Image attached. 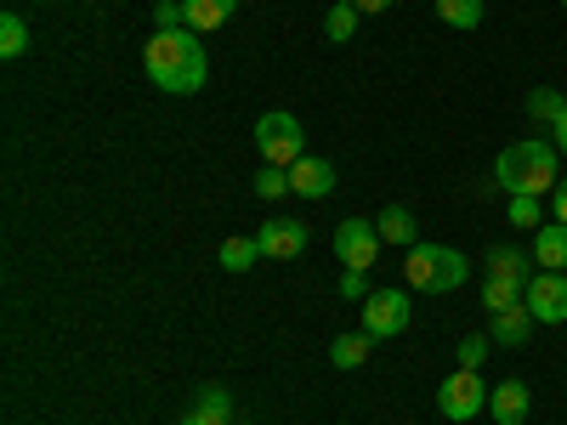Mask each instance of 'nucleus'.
<instances>
[{
  "instance_id": "c756f323",
  "label": "nucleus",
  "mask_w": 567,
  "mask_h": 425,
  "mask_svg": "<svg viewBox=\"0 0 567 425\" xmlns=\"http://www.w3.org/2000/svg\"><path fill=\"white\" fill-rule=\"evenodd\" d=\"M182 425H227V419H216V414H210V408H194V414H187V419H182Z\"/></svg>"
},
{
  "instance_id": "20e7f679",
  "label": "nucleus",
  "mask_w": 567,
  "mask_h": 425,
  "mask_svg": "<svg viewBox=\"0 0 567 425\" xmlns=\"http://www.w3.org/2000/svg\"><path fill=\"white\" fill-rule=\"evenodd\" d=\"M256 148H261V159H267V165H284V170H290V165L307 154V131H301V120H296V114L272 108V114H261V120H256Z\"/></svg>"
},
{
  "instance_id": "b1692460",
  "label": "nucleus",
  "mask_w": 567,
  "mask_h": 425,
  "mask_svg": "<svg viewBox=\"0 0 567 425\" xmlns=\"http://www.w3.org/2000/svg\"><path fill=\"white\" fill-rule=\"evenodd\" d=\"M256 194H261V199H284V194H296V187H290V170H284V165L256 170Z\"/></svg>"
},
{
  "instance_id": "a211bd4d",
  "label": "nucleus",
  "mask_w": 567,
  "mask_h": 425,
  "mask_svg": "<svg viewBox=\"0 0 567 425\" xmlns=\"http://www.w3.org/2000/svg\"><path fill=\"white\" fill-rule=\"evenodd\" d=\"M358 18H363V12L352 7V0H336V7H329V18H323V34L336 40V45H347V40L358 34Z\"/></svg>"
},
{
  "instance_id": "5701e85b",
  "label": "nucleus",
  "mask_w": 567,
  "mask_h": 425,
  "mask_svg": "<svg viewBox=\"0 0 567 425\" xmlns=\"http://www.w3.org/2000/svg\"><path fill=\"white\" fill-rule=\"evenodd\" d=\"M0 52H7V58H23V52H29V29H23L18 12L0 18Z\"/></svg>"
},
{
  "instance_id": "423d86ee",
  "label": "nucleus",
  "mask_w": 567,
  "mask_h": 425,
  "mask_svg": "<svg viewBox=\"0 0 567 425\" xmlns=\"http://www.w3.org/2000/svg\"><path fill=\"white\" fill-rule=\"evenodd\" d=\"M409 318H414V307H409L403 290H374V296L363 301V335H374V341H398L403 329H409Z\"/></svg>"
},
{
  "instance_id": "2f4dec72",
  "label": "nucleus",
  "mask_w": 567,
  "mask_h": 425,
  "mask_svg": "<svg viewBox=\"0 0 567 425\" xmlns=\"http://www.w3.org/2000/svg\"><path fill=\"white\" fill-rule=\"evenodd\" d=\"M352 7L369 18V12H386V7H398V0H352Z\"/></svg>"
},
{
  "instance_id": "393cba45",
  "label": "nucleus",
  "mask_w": 567,
  "mask_h": 425,
  "mask_svg": "<svg viewBox=\"0 0 567 425\" xmlns=\"http://www.w3.org/2000/svg\"><path fill=\"white\" fill-rule=\"evenodd\" d=\"M511 227H534V232H539V199L511 194Z\"/></svg>"
},
{
  "instance_id": "cd10ccee",
  "label": "nucleus",
  "mask_w": 567,
  "mask_h": 425,
  "mask_svg": "<svg viewBox=\"0 0 567 425\" xmlns=\"http://www.w3.org/2000/svg\"><path fill=\"white\" fill-rule=\"evenodd\" d=\"M341 296H347V301H369L374 290H369V278H363L358 267H347V272H341Z\"/></svg>"
},
{
  "instance_id": "dca6fc26",
  "label": "nucleus",
  "mask_w": 567,
  "mask_h": 425,
  "mask_svg": "<svg viewBox=\"0 0 567 425\" xmlns=\"http://www.w3.org/2000/svg\"><path fill=\"white\" fill-rule=\"evenodd\" d=\"M528 261H534V256L511 250V245H494V250H488V278H516V283H528V278H534Z\"/></svg>"
},
{
  "instance_id": "9b49d317",
  "label": "nucleus",
  "mask_w": 567,
  "mask_h": 425,
  "mask_svg": "<svg viewBox=\"0 0 567 425\" xmlns=\"http://www.w3.org/2000/svg\"><path fill=\"white\" fill-rule=\"evenodd\" d=\"M528 403H534V397H528L523 381H499V386L488 392V414H494L499 425H523V419H528Z\"/></svg>"
},
{
  "instance_id": "72a5a7b5",
  "label": "nucleus",
  "mask_w": 567,
  "mask_h": 425,
  "mask_svg": "<svg viewBox=\"0 0 567 425\" xmlns=\"http://www.w3.org/2000/svg\"><path fill=\"white\" fill-rule=\"evenodd\" d=\"M561 12H567V0H561Z\"/></svg>"
},
{
  "instance_id": "6e6552de",
  "label": "nucleus",
  "mask_w": 567,
  "mask_h": 425,
  "mask_svg": "<svg viewBox=\"0 0 567 425\" xmlns=\"http://www.w3.org/2000/svg\"><path fill=\"white\" fill-rule=\"evenodd\" d=\"M523 307L534 312V323H567V278L561 272H534Z\"/></svg>"
},
{
  "instance_id": "aec40b11",
  "label": "nucleus",
  "mask_w": 567,
  "mask_h": 425,
  "mask_svg": "<svg viewBox=\"0 0 567 425\" xmlns=\"http://www.w3.org/2000/svg\"><path fill=\"white\" fill-rule=\"evenodd\" d=\"M523 290H528V283H516V278H488V283H483V307H488V312L523 307Z\"/></svg>"
},
{
  "instance_id": "f3484780",
  "label": "nucleus",
  "mask_w": 567,
  "mask_h": 425,
  "mask_svg": "<svg viewBox=\"0 0 567 425\" xmlns=\"http://www.w3.org/2000/svg\"><path fill=\"white\" fill-rule=\"evenodd\" d=\"M432 7L449 29H477L483 23V0H432Z\"/></svg>"
},
{
  "instance_id": "412c9836",
  "label": "nucleus",
  "mask_w": 567,
  "mask_h": 425,
  "mask_svg": "<svg viewBox=\"0 0 567 425\" xmlns=\"http://www.w3.org/2000/svg\"><path fill=\"white\" fill-rule=\"evenodd\" d=\"M528 114L539 120V125H556L561 114H567V97L556 85H539V91H528Z\"/></svg>"
},
{
  "instance_id": "ddd939ff",
  "label": "nucleus",
  "mask_w": 567,
  "mask_h": 425,
  "mask_svg": "<svg viewBox=\"0 0 567 425\" xmlns=\"http://www.w3.org/2000/svg\"><path fill=\"white\" fill-rule=\"evenodd\" d=\"M233 7H239V0H182L187 29H194V34H216V29L233 18Z\"/></svg>"
},
{
  "instance_id": "9d476101",
  "label": "nucleus",
  "mask_w": 567,
  "mask_h": 425,
  "mask_svg": "<svg viewBox=\"0 0 567 425\" xmlns=\"http://www.w3.org/2000/svg\"><path fill=\"white\" fill-rule=\"evenodd\" d=\"M290 187H296L301 199H329V194H336V165L318 159V154H301L290 165Z\"/></svg>"
},
{
  "instance_id": "473e14b6",
  "label": "nucleus",
  "mask_w": 567,
  "mask_h": 425,
  "mask_svg": "<svg viewBox=\"0 0 567 425\" xmlns=\"http://www.w3.org/2000/svg\"><path fill=\"white\" fill-rule=\"evenodd\" d=\"M556 154H561V159H567V114H561V120H556Z\"/></svg>"
},
{
  "instance_id": "2eb2a0df",
  "label": "nucleus",
  "mask_w": 567,
  "mask_h": 425,
  "mask_svg": "<svg viewBox=\"0 0 567 425\" xmlns=\"http://www.w3.org/2000/svg\"><path fill=\"white\" fill-rule=\"evenodd\" d=\"M374 232H381V245H398V250H414V216L403 205H386L381 216H374Z\"/></svg>"
},
{
  "instance_id": "39448f33",
  "label": "nucleus",
  "mask_w": 567,
  "mask_h": 425,
  "mask_svg": "<svg viewBox=\"0 0 567 425\" xmlns=\"http://www.w3.org/2000/svg\"><path fill=\"white\" fill-rule=\"evenodd\" d=\"M437 408H443V419H454V425L477 419V414L488 408V386H483V374H477V369H454L449 381L437 386Z\"/></svg>"
},
{
  "instance_id": "c85d7f7f",
  "label": "nucleus",
  "mask_w": 567,
  "mask_h": 425,
  "mask_svg": "<svg viewBox=\"0 0 567 425\" xmlns=\"http://www.w3.org/2000/svg\"><path fill=\"white\" fill-rule=\"evenodd\" d=\"M154 23H159V29H187L182 0H159V7H154Z\"/></svg>"
},
{
  "instance_id": "f03ea898",
  "label": "nucleus",
  "mask_w": 567,
  "mask_h": 425,
  "mask_svg": "<svg viewBox=\"0 0 567 425\" xmlns=\"http://www.w3.org/2000/svg\"><path fill=\"white\" fill-rule=\"evenodd\" d=\"M556 165H561L556 142L528 136V142H511V148L494 159V182L505 187V194H528V199H539V194H556V182H561Z\"/></svg>"
},
{
  "instance_id": "f8f14e48",
  "label": "nucleus",
  "mask_w": 567,
  "mask_h": 425,
  "mask_svg": "<svg viewBox=\"0 0 567 425\" xmlns=\"http://www.w3.org/2000/svg\"><path fill=\"white\" fill-rule=\"evenodd\" d=\"M534 335V312L528 307H505V312H494V323H488V341L494 346H523Z\"/></svg>"
},
{
  "instance_id": "4be33fe9",
  "label": "nucleus",
  "mask_w": 567,
  "mask_h": 425,
  "mask_svg": "<svg viewBox=\"0 0 567 425\" xmlns=\"http://www.w3.org/2000/svg\"><path fill=\"white\" fill-rule=\"evenodd\" d=\"M256 261H261V245H256V239H227V245H221V267H227V272H250Z\"/></svg>"
},
{
  "instance_id": "4468645a",
  "label": "nucleus",
  "mask_w": 567,
  "mask_h": 425,
  "mask_svg": "<svg viewBox=\"0 0 567 425\" xmlns=\"http://www.w3.org/2000/svg\"><path fill=\"white\" fill-rule=\"evenodd\" d=\"M534 261H539L545 272H561V267H567V227H561V221H545V227L534 232Z\"/></svg>"
},
{
  "instance_id": "1a4fd4ad",
  "label": "nucleus",
  "mask_w": 567,
  "mask_h": 425,
  "mask_svg": "<svg viewBox=\"0 0 567 425\" xmlns=\"http://www.w3.org/2000/svg\"><path fill=\"white\" fill-rule=\"evenodd\" d=\"M256 245H261L267 261H296V256L307 250V227H301L296 216H272V221L256 232Z\"/></svg>"
},
{
  "instance_id": "7ed1b4c3",
  "label": "nucleus",
  "mask_w": 567,
  "mask_h": 425,
  "mask_svg": "<svg viewBox=\"0 0 567 425\" xmlns=\"http://www.w3.org/2000/svg\"><path fill=\"white\" fill-rule=\"evenodd\" d=\"M465 272H471V261L460 250H449V245H414V250H403V283H409V290H420V296L460 290Z\"/></svg>"
},
{
  "instance_id": "0eeeda50",
  "label": "nucleus",
  "mask_w": 567,
  "mask_h": 425,
  "mask_svg": "<svg viewBox=\"0 0 567 425\" xmlns=\"http://www.w3.org/2000/svg\"><path fill=\"white\" fill-rule=\"evenodd\" d=\"M336 256H341L347 267L369 272L374 261H381V232H374V221H363V216H347V221L336 227Z\"/></svg>"
},
{
  "instance_id": "bb28decb",
  "label": "nucleus",
  "mask_w": 567,
  "mask_h": 425,
  "mask_svg": "<svg viewBox=\"0 0 567 425\" xmlns=\"http://www.w3.org/2000/svg\"><path fill=\"white\" fill-rule=\"evenodd\" d=\"M488 357V335H465L460 341V369H477Z\"/></svg>"
},
{
  "instance_id": "f257e3e1",
  "label": "nucleus",
  "mask_w": 567,
  "mask_h": 425,
  "mask_svg": "<svg viewBox=\"0 0 567 425\" xmlns=\"http://www.w3.org/2000/svg\"><path fill=\"white\" fill-rule=\"evenodd\" d=\"M142 69H148V80L159 91H171V97H194L210 80V58H205L194 29H159L148 40V52H142Z\"/></svg>"
},
{
  "instance_id": "a878e982",
  "label": "nucleus",
  "mask_w": 567,
  "mask_h": 425,
  "mask_svg": "<svg viewBox=\"0 0 567 425\" xmlns=\"http://www.w3.org/2000/svg\"><path fill=\"white\" fill-rule=\"evenodd\" d=\"M199 408H210L216 419H227V425H233V397H227L221 386H205V392H199Z\"/></svg>"
},
{
  "instance_id": "6ab92c4d",
  "label": "nucleus",
  "mask_w": 567,
  "mask_h": 425,
  "mask_svg": "<svg viewBox=\"0 0 567 425\" xmlns=\"http://www.w3.org/2000/svg\"><path fill=\"white\" fill-rule=\"evenodd\" d=\"M369 346H374V335H363V329H358V335H336V346H329V363H336V369H358V363L369 357Z\"/></svg>"
},
{
  "instance_id": "7c9ffc66",
  "label": "nucleus",
  "mask_w": 567,
  "mask_h": 425,
  "mask_svg": "<svg viewBox=\"0 0 567 425\" xmlns=\"http://www.w3.org/2000/svg\"><path fill=\"white\" fill-rule=\"evenodd\" d=\"M556 221H561V227H567V176H561V182H556Z\"/></svg>"
}]
</instances>
